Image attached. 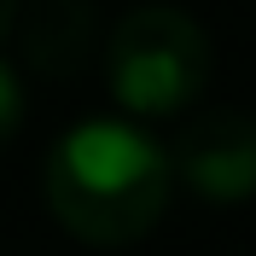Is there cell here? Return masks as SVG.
<instances>
[{"label":"cell","mask_w":256,"mask_h":256,"mask_svg":"<svg viewBox=\"0 0 256 256\" xmlns=\"http://www.w3.org/2000/svg\"><path fill=\"white\" fill-rule=\"evenodd\" d=\"M175 163L134 122H76L47 152V204L88 244H134L163 222Z\"/></svg>","instance_id":"obj_1"},{"label":"cell","mask_w":256,"mask_h":256,"mask_svg":"<svg viewBox=\"0 0 256 256\" xmlns=\"http://www.w3.org/2000/svg\"><path fill=\"white\" fill-rule=\"evenodd\" d=\"M216 52L204 24L180 6H134L111 30L105 76L122 111L134 116H175L210 88Z\"/></svg>","instance_id":"obj_2"},{"label":"cell","mask_w":256,"mask_h":256,"mask_svg":"<svg viewBox=\"0 0 256 256\" xmlns=\"http://www.w3.org/2000/svg\"><path fill=\"white\" fill-rule=\"evenodd\" d=\"M169 163H175V175L198 198H210V204H244L256 192V116L233 111V105H216V111L192 116L180 128Z\"/></svg>","instance_id":"obj_3"},{"label":"cell","mask_w":256,"mask_h":256,"mask_svg":"<svg viewBox=\"0 0 256 256\" xmlns=\"http://www.w3.org/2000/svg\"><path fill=\"white\" fill-rule=\"evenodd\" d=\"M24 52H30V64H41L52 76L76 70L94 52V6L88 0H41L24 18Z\"/></svg>","instance_id":"obj_4"},{"label":"cell","mask_w":256,"mask_h":256,"mask_svg":"<svg viewBox=\"0 0 256 256\" xmlns=\"http://www.w3.org/2000/svg\"><path fill=\"white\" fill-rule=\"evenodd\" d=\"M18 122H24V88H18L12 64L0 58V146L18 134Z\"/></svg>","instance_id":"obj_5"},{"label":"cell","mask_w":256,"mask_h":256,"mask_svg":"<svg viewBox=\"0 0 256 256\" xmlns=\"http://www.w3.org/2000/svg\"><path fill=\"white\" fill-rule=\"evenodd\" d=\"M18 6H24V0H0V35L18 24Z\"/></svg>","instance_id":"obj_6"}]
</instances>
